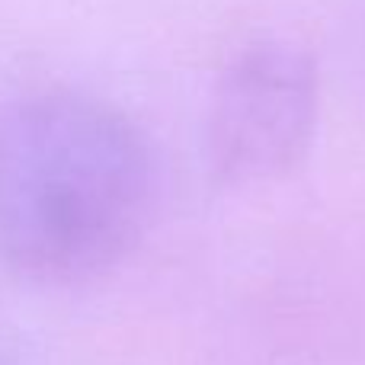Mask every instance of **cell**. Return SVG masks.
Listing matches in <instances>:
<instances>
[{"mask_svg": "<svg viewBox=\"0 0 365 365\" xmlns=\"http://www.w3.org/2000/svg\"><path fill=\"white\" fill-rule=\"evenodd\" d=\"M141 132L100 100L42 93L0 109V259L42 282L115 266L151 218Z\"/></svg>", "mask_w": 365, "mask_h": 365, "instance_id": "obj_1", "label": "cell"}, {"mask_svg": "<svg viewBox=\"0 0 365 365\" xmlns=\"http://www.w3.org/2000/svg\"><path fill=\"white\" fill-rule=\"evenodd\" d=\"M317 122V71L304 48L259 38L221 71L208 115V158L225 182H269L308 154Z\"/></svg>", "mask_w": 365, "mask_h": 365, "instance_id": "obj_2", "label": "cell"}]
</instances>
